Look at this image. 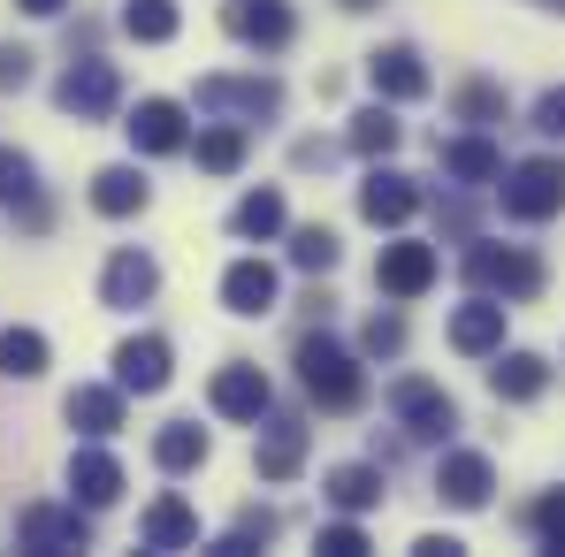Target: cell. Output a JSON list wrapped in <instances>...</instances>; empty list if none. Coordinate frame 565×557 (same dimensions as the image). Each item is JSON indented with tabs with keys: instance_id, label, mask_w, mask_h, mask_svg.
I'll return each mask as SVG.
<instances>
[{
	"instance_id": "29",
	"label": "cell",
	"mask_w": 565,
	"mask_h": 557,
	"mask_svg": "<svg viewBox=\"0 0 565 557\" xmlns=\"http://www.w3.org/2000/svg\"><path fill=\"white\" fill-rule=\"evenodd\" d=\"M444 169H451L459 184H497V169H504V161H497V146H489V138H451V146H444Z\"/></svg>"
},
{
	"instance_id": "4",
	"label": "cell",
	"mask_w": 565,
	"mask_h": 557,
	"mask_svg": "<svg viewBox=\"0 0 565 557\" xmlns=\"http://www.w3.org/2000/svg\"><path fill=\"white\" fill-rule=\"evenodd\" d=\"M390 405H397L405 436H420V443H444V436L459 428V405H451L436 382H397V389H390Z\"/></svg>"
},
{
	"instance_id": "22",
	"label": "cell",
	"mask_w": 565,
	"mask_h": 557,
	"mask_svg": "<svg viewBox=\"0 0 565 557\" xmlns=\"http://www.w3.org/2000/svg\"><path fill=\"white\" fill-rule=\"evenodd\" d=\"M367 77H375L382 99H420V93H428V69H420L413 46H382L375 62H367Z\"/></svg>"
},
{
	"instance_id": "2",
	"label": "cell",
	"mask_w": 565,
	"mask_h": 557,
	"mask_svg": "<svg viewBox=\"0 0 565 557\" xmlns=\"http://www.w3.org/2000/svg\"><path fill=\"white\" fill-rule=\"evenodd\" d=\"M504 184H497V199H504V214L512 222H551L565 206V161H520V169H497Z\"/></svg>"
},
{
	"instance_id": "1",
	"label": "cell",
	"mask_w": 565,
	"mask_h": 557,
	"mask_svg": "<svg viewBox=\"0 0 565 557\" xmlns=\"http://www.w3.org/2000/svg\"><path fill=\"white\" fill-rule=\"evenodd\" d=\"M298 382H306V397H313L321 413H352V405L367 397L360 360H352L344 344H329V336H306V344H298Z\"/></svg>"
},
{
	"instance_id": "6",
	"label": "cell",
	"mask_w": 565,
	"mask_h": 557,
	"mask_svg": "<svg viewBox=\"0 0 565 557\" xmlns=\"http://www.w3.org/2000/svg\"><path fill=\"white\" fill-rule=\"evenodd\" d=\"M15 535H23V550H39V557L85 550V543H93V527H85V512H77V504H70V512H62V504H31Z\"/></svg>"
},
{
	"instance_id": "20",
	"label": "cell",
	"mask_w": 565,
	"mask_h": 557,
	"mask_svg": "<svg viewBox=\"0 0 565 557\" xmlns=\"http://www.w3.org/2000/svg\"><path fill=\"white\" fill-rule=\"evenodd\" d=\"M146 550H199V519L184 496H153L146 504Z\"/></svg>"
},
{
	"instance_id": "32",
	"label": "cell",
	"mask_w": 565,
	"mask_h": 557,
	"mask_svg": "<svg viewBox=\"0 0 565 557\" xmlns=\"http://www.w3.org/2000/svg\"><path fill=\"white\" fill-rule=\"evenodd\" d=\"M352 153H367V161H390V153H397V115H390V107L352 115Z\"/></svg>"
},
{
	"instance_id": "23",
	"label": "cell",
	"mask_w": 565,
	"mask_h": 557,
	"mask_svg": "<svg viewBox=\"0 0 565 557\" xmlns=\"http://www.w3.org/2000/svg\"><path fill=\"white\" fill-rule=\"evenodd\" d=\"M62 413H70V428H77V436H115V428H122V389H70V405H62Z\"/></svg>"
},
{
	"instance_id": "21",
	"label": "cell",
	"mask_w": 565,
	"mask_h": 557,
	"mask_svg": "<svg viewBox=\"0 0 565 557\" xmlns=\"http://www.w3.org/2000/svg\"><path fill=\"white\" fill-rule=\"evenodd\" d=\"M489 389H497V397H512V405H527V397H543V389H551V367H543L535 352H504V344H497Z\"/></svg>"
},
{
	"instance_id": "30",
	"label": "cell",
	"mask_w": 565,
	"mask_h": 557,
	"mask_svg": "<svg viewBox=\"0 0 565 557\" xmlns=\"http://www.w3.org/2000/svg\"><path fill=\"white\" fill-rule=\"evenodd\" d=\"M199 169H214V176H237V169H245V122L199 130Z\"/></svg>"
},
{
	"instance_id": "37",
	"label": "cell",
	"mask_w": 565,
	"mask_h": 557,
	"mask_svg": "<svg viewBox=\"0 0 565 557\" xmlns=\"http://www.w3.org/2000/svg\"><path fill=\"white\" fill-rule=\"evenodd\" d=\"M459 115H467V122H497V115H504V93H497V85H467V93H459Z\"/></svg>"
},
{
	"instance_id": "31",
	"label": "cell",
	"mask_w": 565,
	"mask_h": 557,
	"mask_svg": "<svg viewBox=\"0 0 565 557\" xmlns=\"http://www.w3.org/2000/svg\"><path fill=\"white\" fill-rule=\"evenodd\" d=\"M230 229H237V237H276L282 229V191H245L237 214H230Z\"/></svg>"
},
{
	"instance_id": "14",
	"label": "cell",
	"mask_w": 565,
	"mask_h": 557,
	"mask_svg": "<svg viewBox=\"0 0 565 557\" xmlns=\"http://www.w3.org/2000/svg\"><path fill=\"white\" fill-rule=\"evenodd\" d=\"M222 23H230V39H245V46H282V39L298 31L282 0H230Z\"/></svg>"
},
{
	"instance_id": "44",
	"label": "cell",
	"mask_w": 565,
	"mask_h": 557,
	"mask_svg": "<svg viewBox=\"0 0 565 557\" xmlns=\"http://www.w3.org/2000/svg\"><path fill=\"white\" fill-rule=\"evenodd\" d=\"M352 8H360V0H352Z\"/></svg>"
},
{
	"instance_id": "18",
	"label": "cell",
	"mask_w": 565,
	"mask_h": 557,
	"mask_svg": "<svg viewBox=\"0 0 565 557\" xmlns=\"http://www.w3.org/2000/svg\"><path fill=\"white\" fill-rule=\"evenodd\" d=\"M0 206H15L31 229L46 222V199H39V169H31V153H15V146H0Z\"/></svg>"
},
{
	"instance_id": "24",
	"label": "cell",
	"mask_w": 565,
	"mask_h": 557,
	"mask_svg": "<svg viewBox=\"0 0 565 557\" xmlns=\"http://www.w3.org/2000/svg\"><path fill=\"white\" fill-rule=\"evenodd\" d=\"M321 496H329L337 512H375V504H382V473H375V465H329Z\"/></svg>"
},
{
	"instance_id": "3",
	"label": "cell",
	"mask_w": 565,
	"mask_h": 557,
	"mask_svg": "<svg viewBox=\"0 0 565 557\" xmlns=\"http://www.w3.org/2000/svg\"><path fill=\"white\" fill-rule=\"evenodd\" d=\"M467 276L481 282L489 298H535V290H543V260H535V253H512V245H504V253H497V245H473Z\"/></svg>"
},
{
	"instance_id": "16",
	"label": "cell",
	"mask_w": 565,
	"mask_h": 557,
	"mask_svg": "<svg viewBox=\"0 0 565 557\" xmlns=\"http://www.w3.org/2000/svg\"><path fill=\"white\" fill-rule=\"evenodd\" d=\"M115 496H122V465L107 459V451H77V459H70V504L107 512Z\"/></svg>"
},
{
	"instance_id": "9",
	"label": "cell",
	"mask_w": 565,
	"mask_h": 557,
	"mask_svg": "<svg viewBox=\"0 0 565 557\" xmlns=\"http://www.w3.org/2000/svg\"><path fill=\"white\" fill-rule=\"evenodd\" d=\"M360 214H367L375 229H397V222H413V214H420V184H413V176H397V169H375V176L360 184Z\"/></svg>"
},
{
	"instance_id": "35",
	"label": "cell",
	"mask_w": 565,
	"mask_h": 557,
	"mask_svg": "<svg viewBox=\"0 0 565 557\" xmlns=\"http://www.w3.org/2000/svg\"><path fill=\"white\" fill-rule=\"evenodd\" d=\"M527 527L543 535V550H565V489H551V496L527 512Z\"/></svg>"
},
{
	"instance_id": "7",
	"label": "cell",
	"mask_w": 565,
	"mask_h": 557,
	"mask_svg": "<svg viewBox=\"0 0 565 557\" xmlns=\"http://www.w3.org/2000/svg\"><path fill=\"white\" fill-rule=\"evenodd\" d=\"M115 389H122V397H153V389H169V344H161V336H130V344H115Z\"/></svg>"
},
{
	"instance_id": "10",
	"label": "cell",
	"mask_w": 565,
	"mask_h": 557,
	"mask_svg": "<svg viewBox=\"0 0 565 557\" xmlns=\"http://www.w3.org/2000/svg\"><path fill=\"white\" fill-rule=\"evenodd\" d=\"M375 282L390 290V298H420L428 282H436V245H382V260H375Z\"/></svg>"
},
{
	"instance_id": "41",
	"label": "cell",
	"mask_w": 565,
	"mask_h": 557,
	"mask_svg": "<svg viewBox=\"0 0 565 557\" xmlns=\"http://www.w3.org/2000/svg\"><path fill=\"white\" fill-rule=\"evenodd\" d=\"M413 557H459V543H451V535H420V543H413Z\"/></svg>"
},
{
	"instance_id": "15",
	"label": "cell",
	"mask_w": 565,
	"mask_h": 557,
	"mask_svg": "<svg viewBox=\"0 0 565 557\" xmlns=\"http://www.w3.org/2000/svg\"><path fill=\"white\" fill-rule=\"evenodd\" d=\"M184 107L177 99H138V115H130V146L138 153H184Z\"/></svg>"
},
{
	"instance_id": "27",
	"label": "cell",
	"mask_w": 565,
	"mask_h": 557,
	"mask_svg": "<svg viewBox=\"0 0 565 557\" xmlns=\"http://www.w3.org/2000/svg\"><path fill=\"white\" fill-rule=\"evenodd\" d=\"M177 0H122V31L138 39V46H169L177 39Z\"/></svg>"
},
{
	"instance_id": "43",
	"label": "cell",
	"mask_w": 565,
	"mask_h": 557,
	"mask_svg": "<svg viewBox=\"0 0 565 557\" xmlns=\"http://www.w3.org/2000/svg\"><path fill=\"white\" fill-rule=\"evenodd\" d=\"M543 8H565V0H543Z\"/></svg>"
},
{
	"instance_id": "38",
	"label": "cell",
	"mask_w": 565,
	"mask_h": 557,
	"mask_svg": "<svg viewBox=\"0 0 565 557\" xmlns=\"http://www.w3.org/2000/svg\"><path fill=\"white\" fill-rule=\"evenodd\" d=\"M367 352H375V360L405 352V321H397V313H375V321H367Z\"/></svg>"
},
{
	"instance_id": "8",
	"label": "cell",
	"mask_w": 565,
	"mask_h": 557,
	"mask_svg": "<svg viewBox=\"0 0 565 557\" xmlns=\"http://www.w3.org/2000/svg\"><path fill=\"white\" fill-rule=\"evenodd\" d=\"M199 107L260 122V115H276V107H282V93L268 85V77H206V85H199Z\"/></svg>"
},
{
	"instance_id": "36",
	"label": "cell",
	"mask_w": 565,
	"mask_h": 557,
	"mask_svg": "<svg viewBox=\"0 0 565 557\" xmlns=\"http://www.w3.org/2000/svg\"><path fill=\"white\" fill-rule=\"evenodd\" d=\"M321 557H367V535H360V519H352V512L321 527Z\"/></svg>"
},
{
	"instance_id": "39",
	"label": "cell",
	"mask_w": 565,
	"mask_h": 557,
	"mask_svg": "<svg viewBox=\"0 0 565 557\" xmlns=\"http://www.w3.org/2000/svg\"><path fill=\"white\" fill-rule=\"evenodd\" d=\"M31 85V54L23 46H0V93H23Z\"/></svg>"
},
{
	"instance_id": "40",
	"label": "cell",
	"mask_w": 565,
	"mask_h": 557,
	"mask_svg": "<svg viewBox=\"0 0 565 557\" xmlns=\"http://www.w3.org/2000/svg\"><path fill=\"white\" fill-rule=\"evenodd\" d=\"M535 130L565 138V85H558V93H543V99H535Z\"/></svg>"
},
{
	"instance_id": "33",
	"label": "cell",
	"mask_w": 565,
	"mask_h": 557,
	"mask_svg": "<svg viewBox=\"0 0 565 557\" xmlns=\"http://www.w3.org/2000/svg\"><path fill=\"white\" fill-rule=\"evenodd\" d=\"M298 459H306V428H276V436L260 443V473H268V481H290Z\"/></svg>"
},
{
	"instance_id": "5",
	"label": "cell",
	"mask_w": 565,
	"mask_h": 557,
	"mask_svg": "<svg viewBox=\"0 0 565 557\" xmlns=\"http://www.w3.org/2000/svg\"><path fill=\"white\" fill-rule=\"evenodd\" d=\"M54 99H62V115H77V122H99V115H115V99H122V77H115L107 62H77V69L54 85Z\"/></svg>"
},
{
	"instance_id": "11",
	"label": "cell",
	"mask_w": 565,
	"mask_h": 557,
	"mask_svg": "<svg viewBox=\"0 0 565 557\" xmlns=\"http://www.w3.org/2000/svg\"><path fill=\"white\" fill-rule=\"evenodd\" d=\"M206 397H214V413H222V420H260L276 389H268V374H260V367H245V360H237V367L214 374V389H206Z\"/></svg>"
},
{
	"instance_id": "42",
	"label": "cell",
	"mask_w": 565,
	"mask_h": 557,
	"mask_svg": "<svg viewBox=\"0 0 565 557\" xmlns=\"http://www.w3.org/2000/svg\"><path fill=\"white\" fill-rule=\"evenodd\" d=\"M15 8H23V15H62L70 0H15Z\"/></svg>"
},
{
	"instance_id": "28",
	"label": "cell",
	"mask_w": 565,
	"mask_h": 557,
	"mask_svg": "<svg viewBox=\"0 0 565 557\" xmlns=\"http://www.w3.org/2000/svg\"><path fill=\"white\" fill-rule=\"evenodd\" d=\"M0 374L8 382H39L46 374V336L39 329H0Z\"/></svg>"
},
{
	"instance_id": "12",
	"label": "cell",
	"mask_w": 565,
	"mask_h": 557,
	"mask_svg": "<svg viewBox=\"0 0 565 557\" xmlns=\"http://www.w3.org/2000/svg\"><path fill=\"white\" fill-rule=\"evenodd\" d=\"M489 489H497V473H489L481 451H451L444 473H436V496H444L451 512H481V504H489Z\"/></svg>"
},
{
	"instance_id": "19",
	"label": "cell",
	"mask_w": 565,
	"mask_h": 557,
	"mask_svg": "<svg viewBox=\"0 0 565 557\" xmlns=\"http://www.w3.org/2000/svg\"><path fill=\"white\" fill-rule=\"evenodd\" d=\"M451 344L473 352V360L497 352V344H504V298H473V306H459V313H451Z\"/></svg>"
},
{
	"instance_id": "26",
	"label": "cell",
	"mask_w": 565,
	"mask_h": 557,
	"mask_svg": "<svg viewBox=\"0 0 565 557\" xmlns=\"http://www.w3.org/2000/svg\"><path fill=\"white\" fill-rule=\"evenodd\" d=\"M146 199H153V191H146L138 169H99V176H93V206H99V214H115V222H122V214H146Z\"/></svg>"
},
{
	"instance_id": "34",
	"label": "cell",
	"mask_w": 565,
	"mask_h": 557,
	"mask_svg": "<svg viewBox=\"0 0 565 557\" xmlns=\"http://www.w3.org/2000/svg\"><path fill=\"white\" fill-rule=\"evenodd\" d=\"M290 268H306V276H329V268H337V237H329L321 222H313V229H298V237H290Z\"/></svg>"
},
{
	"instance_id": "25",
	"label": "cell",
	"mask_w": 565,
	"mask_h": 557,
	"mask_svg": "<svg viewBox=\"0 0 565 557\" xmlns=\"http://www.w3.org/2000/svg\"><path fill=\"white\" fill-rule=\"evenodd\" d=\"M153 465H161V473H191V465H206V428H199V420H169V428L153 436Z\"/></svg>"
},
{
	"instance_id": "13",
	"label": "cell",
	"mask_w": 565,
	"mask_h": 557,
	"mask_svg": "<svg viewBox=\"0 0 565 557\" xmlns=\"http://www.w3.org/2000/svg\"><path fill=\"white\" fill-rule=\"evenodd\" d=\"M276 290H282V276L268 268V260H230V276H222V306L230 313H276Z\"/></svg>"
},
{
	"instance_id": "17",
	"label": "cell",
	"mask_w": 565,
	"mask_h": 557,
	"mask_svg": "<svg viewBox=\"0 0 565 557\" xmlns=\"http://www.w3.org/2000/svg\"><path fill=\"white\" fill-rule=\"evenodd\" d=\"M153 290H161V268H153L146 253H115L107 276H99V298H107V306H146Z\"/></svg>"
}]
</instances>
